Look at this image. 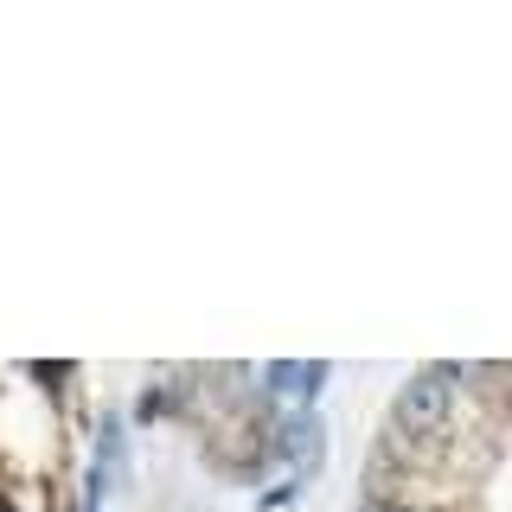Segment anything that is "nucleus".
I'll return each mask as SVG.
<instances>
[{"label":"nucleus","instance_id":"obj_1","mask_svg":"<svg viewBox=\"0 0 512 512\" xmlns=\"http://www.w3.org/2000/svg\"><path fill=\"white\" fill-rule=\"evenodd\" d=\"M455 384H461L455 365H429V372L404 378V391H397V404H391V429H404L416 442H442L448 429H455V410H461Z\"/></svg>","mask_w":512,"mask_h":512},{"label":"nucleus","instance_id":"obj_2","mask_svg":"<svg viewBox=\"0 0 512 512\" xmlns=\"http://www.w3.org/2000/svg\"><path fill=\"white\" fill-rule=\"evenodd\" d=\"M359 512H436V506H423V500H410V493H365Z\"/></svg>","mask_w":512,"mask_h":512}]
</instances>
